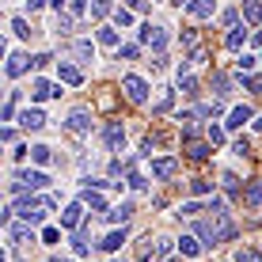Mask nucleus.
<instances>
[{"label": "nucleus", "instance_id": "6", "mask_svg": "<svg viewBox=\"0 0 262 262\" xmlns=\"http://www.w3.org/2000/svg\"><path fill=\"white\" fill-rule=\"evenodd\" d=\"M213 12H216V0H194V4L186 8V15H190V19H209Z\"/></svg>", "mask_w": 262, "mask_h": 262}, {"label": "nucleus", "instance_id": "18", "mask_svg": "<svg viewBox=\"0 0 262 262\" xmlns=\"http://www.w3.org/2000/svg\"><path fill=\"white\" fill-rule=\"evenodd\" d=\"M243 202H247V205H262V179H255V183L247 186V194H243Z\"/></svg>", "mask_w": 262, "mask_h": 262}, {"label": "nucleus", "instance_id": "14", "mask_svg": "<svg viewBox=\"0 0 262 262\" xmlns=\"http://www.w3.org/2000/svg\"><path fill=\"white\" fill-rule=\"evenodd\" d=\"M179 251H183L186 258H198V255H202V243H198L194 236H183V239H179Z\"/></svg>", "mask_w": 262, "mask_h": 262}, {"label": "nucleus", "instance_id": "41", "mask_svg": "<svg viewBox=\"0 0 262 262\" xmlns=\"http://www.w3.org/2000/svg\"><path fill=\"white\" fill-rule=\"evenodd\" d=\"M42 4H46V0H27V8H31V12H38Z\"/></svg>", "mask_w": 262, "mask_h": 262}, {"label": "nucleus", "instance_id": "21", "mask_svg": "<svg viewBox=\"0 0 262 262\" xmlns=\"http://www.w3.org/2000/svg\"><path fill=\"white\" fill-rule=\"evenodd\" d=\"M236 262H262V251L258 247H239L236 251Z\"/></svg>", "mask_w": 262, "mask_h": 262}, {"label": "nucleus", "instance_id": "31", "mask_svg": "<svg viewBox=\"0 0 262 262\" xmlns=\"http://www.w3.org/2000/svg\"><path fill=\"white\" fill-rule=\"evenodd\" d=\"M15 103H19V95L12 92V95H8V106H4V122H12V118H15Z\"/></svg>", "mask_w": 262, "mask_h": 262}, {"label": "nucleus", "instance_id": "11", "mask_svg": "<svg viewBox=\"0 0 262 262\" xmlns=\"http://www.w3.org/2000/svg\"><path fill=\"white\" fill-rule=\"evenodd\" d=\"M152 175H156V179H171V175H175V160H171V156L156 160V164H152Z\"/></svg>", "mask_w": 262, "mask_h": 262}, {"label": "nucleus", "instance_id": "25", "mask_svg": "<svg viewBox=\"0 0 262 262\" xmlns=\"http://www.w3.org/2000/svg\"><path fill=\"white\" fill-rule=\"evenodd\" d=\"M99 42L103 46H118V31L114 27H99Z\"/></svg>", "mask_w": 262, "mask_h": 262}, {"label": "nucleus", "instance_id": "40", "mask_svg": "<svg viewBox=\"0 0 262 262\" xmlns=\"http://www.w3.org/2000/svg\"><path fill=\"white\" fill-rule=\"evenodd\" d=\"M247 88L251 92H262V76H247Z\"/></svg>", "mask_w": 262, "mask_h": 262}, {"label": "nucleus", "instance_id": "32", "mask_svg": "<svg viewBox=\"0 0 262 262\" xmlns=\"http://www.w3.org/2000/svg\"><path fill=\"white\" fill-rule=\"evenodd\" d=\"M255 65H258V61H255V57H251V53H243V57L236 61V69H239V72H251V69H255Z\"/></svg>", "mask_w": 262, "mask_h": 262}, {"label": "nucleus", "instance_id": "28", "mask_svg": "<svg viewBox=\"0 0 262 262\" xmlns=\"http://www.w3.org/2000/svg\"><path fill=\"white\" fill-rule=\"evenodd\" d=\"M118 57L122 61H137L141 57V46H118Z\"/></svg>", "mask_w": 262, "mask_h": 262}, {"label": "nucleus", "instance_id": "36", "mask_svg": "<svg viewBox=\"0 0 262 262\" xmlns=\"http://www.w3.org/2000/svg\"><path fill=\"white\" fill-rule=\"evenodd\" d=\"M209 144H224V129L221 125H209Z\"/></svg>", "mask_w": 262, "mask_h": 262}, {"label": "nucleus", "instance_id": "22", "mask_svg": "<svg viewBox=\"0 0 262 262\" xmlns=\"http://www.w3.org/2000/svg\"><path fill=\"white\" fill-rule=\"evenodd\" d=\"M122 243H125V232H111V236H106L103 243H99V247H103V251H118Z\"/></svg>", "mask_w": 262, "mask_h": 262}, {"label": "nucleus", "instance_id": "9", "mask_svg": "<svg viewBox=\"0 0 262 262\" xmlns=\"http://www.w3.org/2000/svg\"><path fill=\"white\" fill-rule=\"evenodd\" d=\"M19 122H23V125H27V129H31V133H38L42 125H46V114H42V111H34V106H27Z\"/></svg>", "mask_w": 262, "mask_h": 262}, {"label": "nucleus", "instance_id": "17", "mask_svg": "<svg viewBox=\"0 0 262 262\" xmlns=\"http://www.w3.org/2000/svg\"><path fill=\"white\" fill-rule=\"evenodd\" d=\"M209 152H213V144H202V141H190V144H186V156H190V160H205Z\"/></svg>", "mask_w": 262, "mask_h": 262}, {"label": "nucleus", "instance_id": "37", "mask_svg": "<svg viewBox=\"0 0 262 262\" xmlns=\"http://www.w3.org/2000/svg\"><path fill=\"white\" fill-rule=\"evenodd\" d=\"M232 152H236V156H247V152H251V141H247V137H239V141H236V148H232Z\"/></svg>", "mask_w": 262, "mask_h": 262}, {"label": "nucleus", "instance_id": "7", "mask_svg": "<svg viewBox=\"0 0 262 262\" xmlns=\"http://www.w3.org/2000/svg\"><path fill=\"white\" fill-rule=\"evenodd\" d=\"M247 122H255V111H251V106H232L228 129H239V125H247Z\"/></svg>", "mask_w": 262, "mask_h": 262}, {"label": "nucleus", "instance_id": "29", "mask_svg": "<svg viewBox=\"0 0 262 262\" xmlns=\"http://www.w3.org/2000/svg\"><path fill=\"white\" fill-rule=\"evenodd\" d=\"M92 15H95V19L111 15V0H95V4H92Z\"/></svg>", "mask_w": 262, "mask_h": 262}, {"label": "nucleus", "instance_id": "16", "mask_svg": "<svg viewBox=\"0 0 262 262\" xmlns=\"http://www.w3.org/2000/svg\"><path fill=\"white\" fill-rule=\"evenodd\" d=\"M243 19H247V23L262 19V4H258V0H243Z\"/></svg>", "mask_w": 262, "mask_h": 262}, {"label": "nucleus", "instance_id": "2", "mask_svg": "<svg viewBox=\"0 0 262 262\" xmlns=\"http://www.w3.org/2000/svg\"><path fill=\"white\" fill-rule=\"evenodd\" d=\"M137 38L144 42V46H152V50H164L167 46V31H164V27H141V31H137Z\"/></svg>", "mask_w": 262, "mask_h": 262}, {"label": "nucleus", "instance_id": "20", "mask_svg": "<svg viewBox=\"0 0 262 262\" xmlns=\"http://www.w3.org/2000/svg\"><path fill=\"white\" fill-rule=\"evenodd\" d=\"M129 213H133V205H129V202H122V205H118V209H111V213H106V216H111V221H114V224H125V221H129Z\"/></svg>", "mask_w": 262, "mask_h": 262}, {"label": "nucleus", "instance_id": "43", "mask_svg": "<svg viewBox=\"0 0 262 262\" xmlns=\"http://www.w3.org/2000/svg\"><path fill=\"white\" fill-rule=\"evenodd\" d=\"M69 4V0H53V8H57V12H61V8H65Z\"/></svg>", "mask_w": 262, "mask_h": 262}, {"label": "nucleus", "instance_id": "3", "mask_svg": "<svg viewBox=\"0 0 262 262\" xmlns=\"http://www.w3.org/2000/svg\"><path fill=\"white\" fill-rule=\"evenodd\" d=\"M103 141H106V148H111V152H122L125 148V129H122L118 122H111L103 129Z\"/></svg>", "mask_w": 262, "mask_h": 262}, {"label": "nucleus", "instance_id": "23", "mask_svg": "<svg viewBox=\"0 0 262 262\" xmlns=\"http://www.w3.org/2000/svg\"><path fill=\"white\" fill-rule=\"evenodd\" d=\"M12 31H15V38H31V23H27L23 15H15V19H12Z\"/></svg>", "mask_w": 262, "mask_h": 262}, {"label": "nucleus", "instance_id": "5", "mask_svg": "<svg viewBox=\"0 0 262 262\" xmlns=\"http://www.w3.org/2000/svg\"><path fill=\"white\" fill-rule=\"evenodd\" d=\"M50 95H61V84H50V80H34V84H31V99H34V103H38V99H50Z\"/></svg>", "mask_w": 262, "mask_h": 262}, {"label": "nucleus", "instance_id": "33", "mask_svg": "<svg viewBox=\"0 0 262 262\" xmlns=\"http://www.w3.org/2000/svg\"><path fill=\"white\" fill-rule=\"evenodd\" d=\"M213 190V183H205V179H194L190 183V194H209Z\"/></svg>", "mask_w": 262, "mask_h": 262}, {"label": "nucleus", "instance_id": "38", "mask_svg": "<svg viewBox=\"0 0 262 262\" xmlns=\"http://www.w3.org/2000/svg\"><path fill=\"white\" fill-rule=\"evenodd\" d=\"M167 255H171V243H167V239H160V247H156V258H160V262H164Z\"/></svg>", "mask_w": 262, "mask_h": 262}, {"label": "nucleus", "instance_id": "35", "mask_svg": "<svg viewBox=\"0 0 262 262\" xmlns=\"http://www.w3.org/2000/svg\"><path fill=\"white\" fill-rule=\"evenodd\" d=\"M198 213H202V205H198V202H186L183 209H179V216H198Z\"/></svg>", "mask_w": 262, "mask_h": 262}, {"label": "nucleus", "instance_id": "39", "mask_svg": "<svg viewBox=\"0 0 262 262\" xmlns=\"http://www.w3.org/2000/svg\"><path fill=\"white\" fill-rule=\"evenodd\" d=\"M129 186H133V190H144V186H148V183H144L141 175H129Z\"/></svg>", "mask_w": 262, "mask_h": 262}, {"label": "nucleus", "instance_id": "12", "mask_svg": "<svg viewBox=\"0 0 262 262\" xmlns=\"http://www.w3.org/2000/svg\"><path fill=\"white\" fill-rule=\"evenodd\" d=\"M8 239H12V243H34V232L19 228V224H8Z\"/></svg>", "mask_w": 262, "mask_h": 262}, {"label": "nucleus", "instance_id": "19", "mask_svg": "<svg viewBox=\"0 0 262 262\" xmlns=\"http://www.w3.org/2000/svg\"><path fill=\"white\" fill-rule=\"evenodd\" d=\"M31 160H34V164H42V167H46L50 160H53V148H46V144H34V148H31Z\"/></svg>", "mask_w": 262, "mask_h": 262}, {"label": "nucleus", "instance_id": "27", "mask_svg": "<svg viewBox=\"0 0 262 262\" xmlns=\"http://www.w3.org/2000/svg\"><path fill=\"white\" fill-rule=\"evenodd\" d=\"M84 202L92 205L95 213H106V202H103V198H99V194H92V190H88V194H84Z\"/></svg>", "mask_w": 262, "mask_h": 262}, {"label": "nucleus", "instance_id": "8", "mask_svg": "<svg viewBox=\"0 0 262 262\" xmlns=\"http://www.w3.org/2000/svg\"><path fill=\"white\" fill-rule=\"evenodd\" d=\"M243 42H247V27H232V31L224 34V46H228L232 53H239V50H243Z\"/></svg>", "mask_w": 262, "mask_h": 262}, {"label": "nucleus", "instance_id": "4", "mask_svg": "<svg viewBox=\"0 0 262 262\" xmlns=\"http://www.w3.org/2000/svg\"><path fill=\"white\" fill-rule=\"evenodd\" d=\"M69 129H72V133H76V137H84V133H88V129H92V114H88V111H84V106H76V111H72V114H69Z\"/></svg>", "mask_w": 262, "mask_h": 262}, {"label": "nucleus", "instance_id": "42", "mask_svg": "<svg viewBox=\"0 0 262 262\" xmlns=\"http://www.w3.org/2000/svg\"><path fill=\"white\" fill-rule=\"evenodd\" d=\"M171 4H175V8H190L194 0H171Z\"/></svg>", "mask_w": 262, "mask_h": 262}, {"label": "nucleus", "instance_id": "30", "mask_svg": "<svg viewBox=\"0 0 262 262\" xmlns=\"http://www.w3.org/2000/svg\"><path fill=\"white\" fill-rule=\"evenodd\" d=\"M213 88H216V95H228V76H224V72H216V76H213Z\"/></svg>", "mask_w": 262, "mask_h": 262}, {"label": "nucleus", "instance_id": "1", "mask_svg": "<svg viewBox=\"0 0 262 262\" xmlns=\"http://www.w3.org/2000/svg\"><path fill=\"white\" fill-rule=\"evenodd\" d=\"M122 92H125L129 103H144V99H148V84H144L141 76H125L122 80Z\"/></svg>", "mask_w": 262, "mask_h": 262}, {"label": "nucleus", "instance_id": "26", "mask_svg": "<svg viewBox=\"0 0 262 262\" xmlns=\"http://www.w3.org/2000/svg\"><path fill=\"white\" fill-rule=\"evenodd\" d=\"M171 103H175V95H171V88H164V95L156 99V114H167V111H171Z\"/></svg>", "mask_w": 262, "mask_h": 262}, {"label": "nucleus", "instance_id": "34", "mask_svg": "<svg viewBox=\"0 0 262 262\" xmlns=\"http://www.w3.org/2000/svg\"><path fill=\"white\" fill-rule=\"evenodd\" d=\"M114 23H118V27H129V23H133V12H125V8H118V12H114Z\"/></svg>", "mask_w": 262, "mask_h": 262}, {"label": "nucleus", "instance_id": "10", "mask_svg": "<svg viewBox=\"0 0 262 262\" xmlns=\"http://www.w3.org/2000/svg\"><path fill=\"white\" fill-rule=\"evenodd\" d=\"M80 216H84V205H80V202H72L69 209L61 213V228H76V224H80Z\"/></svg>", "mask_w": 262, "mask_h": 262}, {"label": "nucleus", "instance_id": "24", "mask_svg": "<svg viewBox=\"0 0 262 262\" xmlns=\"http://www.w3.org/2000/svg\"><path fill=\"white\" fill-rule=\"evenodd\" d=\"M72 53H76L80 61H95V50H92V42H76V46H72Z\"/></svg>", "mask_w": 262, "mask_h": 262}, {"label": "nucleus", "instance_id": "44", "mask_svg": "<svg viewBox=\"0 0 262 262\" xmlns=\"http://www.w3.org/2000/svg\"><path fill=\"white\" fill-rule=\"evenodd\" d=\"M50 262H57V258H50Z\"/></svg>", "mask_w": 262, "mask_h": 262}, {"label": "nucleus", "instance_id": "15", "mask_svg": "<svg viewBox=\"0 0 262 262\" xmlns=\"http://www.w3.org/2000/svg\"><path fill=\"white\" fill-rule=\"evenodd\" d=\"M57 76L65 80V84H72V88H76L80 80H84V76H80V69H72V65H65V61H61V65H57Z\"/></svg>", "mask_w": 262, "mask_h": 262}, {"label": "nucleus", "instance_id": "13", "mask_svg": "<svg viewBox=\"0 0 262 262\" xmlns=\"http://www.w3.org/2000/svg\"><path fill=\"white\" fill-rule=\"evenodd\" d=\"M23 72H27V57H23V53H12V57H8V76H23Z\"/></svg>", "mask_w": 262, "mask_h": 262}]
</instances>
